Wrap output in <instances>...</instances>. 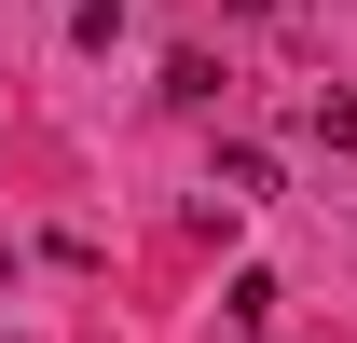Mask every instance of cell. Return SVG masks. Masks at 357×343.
I'll return each mask as SVG.
<instances>
[{
  "label": "cell",
  "mask_w": 357,
  "mask_h": 343,
  "mask_svg": "<svg viewBox=\"0 0 357 343\" xmlns=\"http://www.w3.org/2000/svg\"><path fill=\"white\" fill-rule=\"evenodd\" d=\"M151 96H165V110H220V55H206V42H178V55H165V83H151Z\"/></svg>",
  "instance_id": "6da1fadb"
},
{
  "label": "cell",
  "mask_w": 357,
  "mask_h": 343,
  "mask_svg": "<svg viewBox=\"0 0 357 343\" xmlns=\"http://www.w3.org/2000/svg\"><path fill=\"white\" fill-rule=\"evenodd\" d=\"M206 192H220V206H261V192H275V151H248V137H234V151H220V178H206Z\"/></svg>",
  "instance_id": "7a4b0ae2"
},
{
  "label": "cell",
  "mask_w": 357,
  "mask_h": 343,
  "mask_svg": "<svg viewBox=\"0 0 357 343\" xmlns=\"http://www.w3.org/2000/svg\"><path fill=\"white\" fill-rule=\"evenodd\" d=\"M303 124L330 137V151H357V83H330V96H316V110H303Z\"/></svg>",
  "instance_id": "3957f363"
},
{
  "label": "cell",
  "mask_w": 357,
  "mask_h": 343,
  "mask_svg": "<svg viewBox=\"0 0 357 343\" xmlns=\"http://www.w3.org/2000/svg\"><path fill=\"white\" fill-rule=\"evenodd\" d=\"M248 14H303V0H248Z\"/></svg>",
  "instance_id": "277c9868"
}]
</instances>
